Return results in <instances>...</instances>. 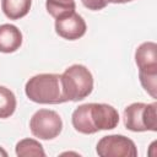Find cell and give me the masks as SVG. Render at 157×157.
<instances>
[{
	"mask_svg": "<svg viewBox=\"0 0 157 157\" xmlns=\"http://www.w3.org/2000/svg\"><path fill=\"white\" fill-rule=\"evenodd\" d=\"M71 123L76 131L91 135L101 130H112L119 123L118 110L105 103H86L78 105L72 115Z\"/></svg>",
	"mask_w": 157,
	"mask_h": 157,
	"instance_id": "1",
	"label": "cell"
},
{
	"mask_svg": "<svg viewBox=\"0 0 157 157\" xmlns=\"http://www.w3.org/2000/svg\"><path fill=\"white\" fill-rule=\"evenodd\" d=\"M26 96L39 104H60L67 102L59 74H38L31 77L25 86Z\"/></svg>",
	"mask_w": 157,
	"mask_h": 157,
	"instance_id": "2",
	"label": "cell"
},
{
	"mask_svg": "<svg viewBox=\"0 0 157 157\" xmlns=\"http://www.w3.org/2000/svg\"><path fill=\"white\" fill-rule=\"evenodd\" d=\"M61 85L66 101H82L93 90V76L85 65L74 64L61 74Z\"/></svg>",
	"mask_w": 157,
	"mask_h": 157,
	"instance_id": "3",
	"label": "cell"
},
{
	"mask_svg": "<svg viewBox=\"0 0 157 157\" xmlns=\"http://www.w3.org/2000/svg\"><path fill=\"white\" fill-rule=\"evenodd\" d=\"M124 125L134 132L157 131V103H131L124 109Z\"/></svg>",
	"mask_w": 157,
	"mask_h": 157,
	"instance_id": "4",
	"label": "cell"
},
{
	"mask_svg": "<svg viewBox=\"0 0 157 157\" xmlns=\"http://www.w3.org/2000/svg\"><path fill=\"white\" fill-rule=\"evenodd\" d=\"M29 129L33 136L40 140H52L61 132L63 120L54 110L39 109L32 115L29 120Z\"/></svg>",
	"mask_w": 157,
	"mask_h": 157,
	"instance_id": "5",
	"label": "cell"
},
{
	"mask_svg": "<svg viewBox=\"0 0 157 157\" xmlns=\"http://www.w3.org/2000/svg\"><path fill=\"white\" fill-rule=\"evenodd\" d=\"M97 155L101 157H136L137 148L135 142L124 135L103 136L96 147Z\"/></svg>",
	"mask_w": 157,
	"mask_h": 157,
	"instance_id": "6",
	"label": "cell"
},
{
	"mask_svg": "<svg viewBox=\"0 0 157 157\" xmlns=\"http://www.w3.org/2000/svg\"><path fill=\"white\" fill-rule=\"evenodd\" d=\"M87 29L83 17L76 12L55 20V32L64 39L76 40L85 36Z\"/></svg>",
	"mask_w": 157,
	"mask_h": 157,
	"instance_id": "7",
	"label": "cell"
},
{
	"mask_svg": "<svg viewBox=\"0 0 157 157\" xmlns=\"http://www.w3.org/2000/svg\"><path fill=\"white\" fill-rule=\"evenodd\" d=\"M135 63L139 71H157V45L155 42H144L135 50Z\"/></svg>",
	"mask_w": 157,
	"mask_h": 157,
	"instance_id": "8",
	"label": "cell"
},
{
	"mask_svg": "<svg viewBox=\"0 0 157 157\" xmlns=\"http://www.w3.org/2000/svg\"><path fill=\"white\" fill-rule=\"evenodd\" d=\"M22 32L15 25L5 23L0 26V52L13 53L20 49L22 44Z\"/></svg>",
	"mask_w": 157,
	"mask_h": 157,
	"instance_id": "9",
	"label": "cell"
},
{
	"mask_svg": "<svg viewBox=\"0 0 157 157\" xmlns=\"http://www.w3.org/2000/svg\"><path fill=\"white\" fill-rule=\"evenodd\" d=\"M32 0H1V9L10 20H20L25 17L31 9Z\"/></svg>",
	"mask_w": 157,
	"mask_h": 157,
	"instance_id": "10",
	"label": "cell"
},
{
	"mask_svg": "<svg viewBox=\"0 0 157 157\" xmlns=\"http://www.w3.org/2000/svg\"><path fill=\"white\" fill-rule=\"evenodd\" d=\"M45 9L48 13L56 20L75 12L76 4L74 0H47Z\"/></svg>",
	"mask_w": 157,
	"mask_h": 157,
	"instance_id": "11",
	"label": "cell"
},
{
	"mask_svg": "<svg viewBox=\"0 0 157 157\" xmlns=\"http://www.w3.org/2000/svg\"><path fill=\"white\" fill-rule=\"evenodd\" d=\"M15 152L18 157H31V156H45V152L43 150V146L39 141L34 139H23L20 140L16 144Z\"/></svg>",
	"mask_w": 157,
	"mask_h": 157,
	"instance_id": "12",
	"label": "cell"
},
{
	"mask_svg": "<svg viewBox=\"0 0 157 157\" xmlns=\"http://www.w3.org/2000/svg\"><path fill=\"white\" fill-rule=\"evenodd\" d=\"M15 110L16 97L13 92L5 86H0V119L10 118Z\"/></svg>",
	"mask_w": 157,
	"mask_h": 157,
	"instance_id": "13",
	"label": "cell"
},
{
	"mask_svg": "<svg viewBox=\"0 0 157 157\" xmlns=\"http://www.w3.org/2000/svg\"><path fill=\"white\" fill-rule=\"evenodd\" d=\"M139 78L144 90L152 98H157V71H139Z\"/></svg>",
	"mask_w": 157,
	"mask_h": 157,
	"instance_id": "14",
	"label": "cell"
},
{
	"mask_svg": "<svg viewBox=\"0 0 157 157\" xmlns=\"http://www.w3.org/2000/svg\"><path fill=\"white\" fill-rule=\"evenodd\" d=\"M82 5L92 11H99L108 5L107 0H81Z\"/></svg>",
	"mask_w": 157,
	"mask_h": 157,
	"instance_id": "15",
	"label": "cell"
},
{
	"mask_svg": "<svg viewBox=\"0 0 157 157\" xmlns=\"http://www.w3.org/2000/svg\"><path fill=\"white\" fill-rule=\"evenodd\" d=\"M108 2H113V4H125V2H130L132 0H107Z\"/></svg>",
	"mask_w": 157,
	"mask_h": 157,
	"instance_id": "16",
	"label": "cell"
},
{
	"mask_svg": "<svg viewBox=\"0 0 157 157\" xmlns=\"http://www.w3.org/2000/svg\"><path fill=\"white\" fill-rule=\"evenodd\" d=\"M0 156H2V157H7V152H6L4 148H1V147H0Z\"/></svg>",
	"mask_w": 157,
	"mask_h": 157,
	"instance_id": "17",
	"label": "cell"
}]
</instances>
